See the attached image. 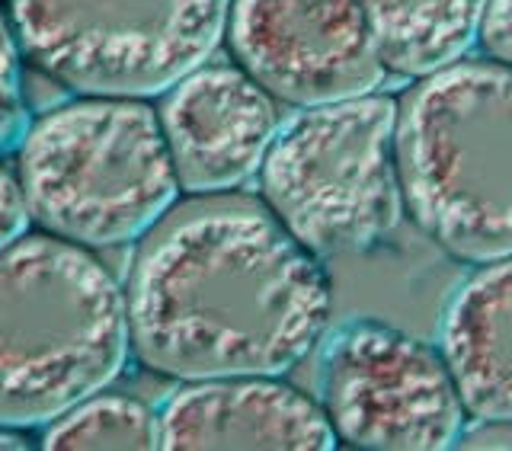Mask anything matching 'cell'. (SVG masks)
Listing matches in <instances>:
<instances>
[{
    "instance_id": "obj_3",
    "label": "cell",
    "mask_w": 512,
    "mask_h": 451,
    "mask_svg": "<svg viewBox=\"0 0 512 451\" xmlns=\"http://www.w3.org/2000/svg\"><path fill=\"white\" fill-rule=\"evenodd\" d=\"M404 212L464 263L512 256V68L452 61L397 103Z\"/></svg>"
},
{
    "instance_id": "obj_13",
    "label": "cell",
    "mask_w": 512,
    "mask_h": 451,
    "mask_svg": "<svg viewBox=\"0 0 512 451\" xmlns=\"http://www.w3.org/2000/svg\"><path fill=\"white\" fill-rule=\"evenodd\" d=\"M42 445L52 451L84 448H160L157 413L135 397L96 391L45 426Z\"/></svg>"
},
{
    "instance_id": "obj_11",
    "label": "cell",
    "mask_w": 512,
    "mask_h": 451,
    "mask_svg": "<svg viewBox=\"0 0 512 451\" xmlns=\"http://www.w3.org/2000/svg\"><path fill=\"white\" fill-rule=\"evenodd\" d=\"M439 352L464 413L512 423V256L480 263L448 301Z\"/></svg>"
},
{
    "instance_id": "obj_5",
    "label": "cell",
    "mask_w": 512,
    "mask_h": 451,
    "mask_svg": "<svg viewBox=\"0 0 512 451\" xmlns=\"http://www.w3.org/2000/svg\"><path fill=\"white\" fill-rule=\"evenodd\" d=\"M266 208L314 256L356 253L404 212L397 173V100L365 93L301 109L260 167Z\"/></svg>"
},
{
    "instance_id": "obj_9",
    "label": "cell",
    "mask_w": 512,
    "mask_h": 451,
    "mask_svg": "<svg viewBox=\"0 0 512 451\" xmlns=\"http://www.w3.org/2000/svg\"><path fill=\"white\" fill-rule=\"evenodd\" d=\"M180 189L221 196L260 173L279 135L276 100L244 68L202 64L157 109Z\"/></svg>"
},
{
    "instance_id": "obj_12",
    "label": "cell",
    "mask_w": 512,
    "mask_h": 451,
    "mask_svg": "<svg viewBox=\"0 0 512 451\" xmlns=\"http://www.w3.org/2000/svg\"><path fill=\"white\" fill-rule=\"evenodd\" d=\"M487 0H359L388 74L420 80L477 42Z\"/></svg>"
},
{
    "instance_id": "obj_4",
    "label": "cell",
    "mask_w": 512,
    "mask_h": 451,
    "mask_svg": "<svg viewBox=\"0 0 512 451\" xmlns=\"http://www.w3.org/2000/svg\"><path fill=\"white\" fill-rule=\"evenodd\" d=\"M16 180L45 234L87 250L141 240L180 196L148 100L80 96L26 128Z\"/></svg>"
},
{
    "instance_id": "obj_10",
    "label": "cell",
    "mask_w": 512,
    "mask_h": 451,
    "mask_svg": "<svg viewBox=\"0 0 512 451\" xmlns=\"http://www.w3.org/2000/svg\"><path fill=\"white\" fill-rule=\"evenodd\" d=\"M157 432L160 448L170 451H327L336 445L324 407L266 375L183 381L160 407Z\"/></svg>"
},
{
    "instance_id": "obj_8",
    "label": "cell",
    "mask_w": 512,
    "mask_h": 451,
    "mask_svg": "<svg viewBox=\"0 0 512 451\" xmlns=\"http://www.w3.org/2000/svg\"><path fill=\"white\" fill-rule=\"evenodd\" d=\"M224 36L240 68L288 106L378 93L388 77L359 0H231Z\"/></svg>"
},
{
    "instance_id": "obj_7",
    "label": "cell",
    "mask_w": 512,
    "mask_h": 451,
    "mask_svg": "<svg viewBox=\"0 0 512 451\" xmlns=\"http://www.w3.org/2000/svg\"><path fill=\"white\" fill-rule=\"evenodd\" d=\"M320 407L336 442L368 451H445L468 420L442 352L384 324H352L330 343Z\"/></svg>"
},
{
    "instance_id": "obj_15",
    "label": "cell",
    "mask_w": 512,
    "mask_h": 451,
    "mask_svg": "<svg viewBox=\"0 0 512 451\" xmlns=\"http://www.w3.org/2000/svg\"><path fill=\"white\" fill-rule=\"evenodd\" d=\"M477 42L490 61L512 68V0H487Z\"/></svg>"
},
{
    "instance_id": "obj_16",
    "label": "cell",
    "mask_w": 512,
    "mask_h": 451,
    "mask_svg": "<svg viewBox=\"0 0 512 451\" xmlns=\"http://www.w3.org/2000/svg\"><path fill=\"white\" fill-rule=\"evenodd\" d=\"M26 224H29V208L23 199V189L16 173L0 164V250H7L16 237L26 234Z\"/></svg>"
},
{
    "instance_id": "obj_14",
    "label": "cell",
    "mask_w": 512,
    "mask_h": 451,
    "mask_svg": "<svg viewBox=\"0 0 512 451\" xmlns=\"http://www.w3.org/2000/svg\"><path fill=\"white\" fill-rule=\"evenodd\" d=\"M23 71H20V45L0 13V148L23 128Z\"/></svg>"
},
{
    "instance_id": "obj_17",
    "label": "cell",
    "mask_w": 512,
    "mask_h": 451,
    "mask_svg": "<svg viewBox=\"0 0 512 451\" xmlns=\"http://www.w3.org/2000/svg\"><path fill=\"white\" fill-rule=\"evenodd\" d=\"M0 448H26V445H23V439L10 436V429H7V436H0Z\"/></svg>"
},
{
    "instance_id": "obj_1",
    "label": "cell",
    "mask_w": 512,
    "mask_h": 451,
    "mask_svg": "<svg viewBox=\"0 0 512 451\" xmlns=\"http://www.w3.org/2000/svg\"><path fill=\"white\" fill-rule=\"evenodd\" d=\"M125 304L132 349L157 375L282 378L324 340L330 282L269 208L208 196L141 237Z\"/></svg>"
},
{
    "instance_id": "obj_6",
    "label": "cell",
    "mask_w": 512,
    "mask_h": 451,
    "mask_svg": "<svg viewBox=\"0 0 512 451\" xmlns=\"http://www.w3.org/2000/svg\"><path fill=\"white\" fill-rule=\"evenodd\" d=\"M20 52L80 96L151 100L208 58L231 0H7Z\"/></svg>"
},
{
    "instance_id": "obj_2",
    "label": "cell",
    "mask_w": 512,
    "mask_h": 451,
    "mask_svg": "<svg viewBox=\"0 0 512 451\" xmlns=\"http://www.w3.org/2000/svg\"><path fill=\"white\" fill-rule=\"evenodd\" d=\"M125 285L55 234L0 250V429L48 426L125 368Z\"/></svg>"
}]
</instances>
